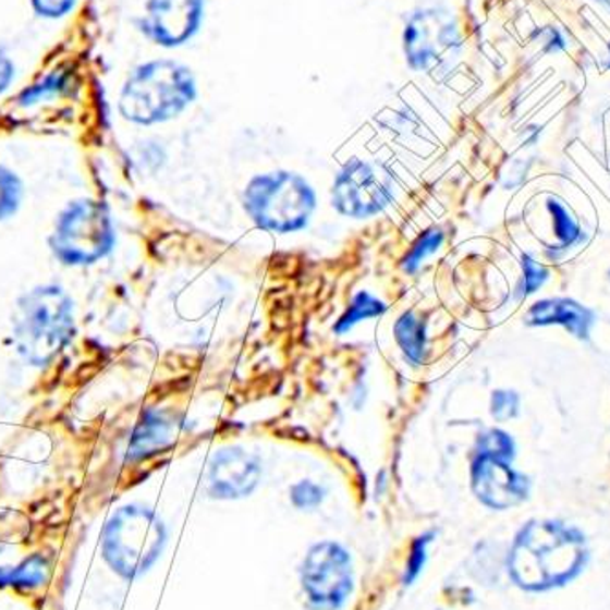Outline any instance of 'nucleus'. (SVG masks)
I'll use <instances>...</instances> for the list:
<instances>
[{
	"label": "nucleus",
	"mask_w": 610,
	"mask_h": 610,
	"mask_svg": "<svg viewBox=\"0 0 610 610\" xmlns=\"http://www.w3.org/2000/svg\"><path fill=\"white\" fill-rule=\"evenodd\" d=\"M302 587L318 610H337L353 593L351 558L339 542L322 541L312 547L302 565Z\"/></svg>",
	"instance_id": "nucleus-9"
},
{
	"label": "nucleus",
	"mask_w": 610,
	"mask_h": 610,
	"mask_svg": "<svg viewBox=\"0 0 610 610\" xmlns=\"http://www.w3.org/2000/svg\"><path fill=\"white\" fill-rule=\"evenodd\" d=\"M475 453L480 455H492V457L512 461L514 459V442L504 431L488 430L477 439Z\"/></svg>",
	"instance_id": "nucleus-20"
},
{
	"label": "nucleus",
	"mask_w": 610,
	"mask_h": 610,
	"mask_svg": "<svg viewBox=\"0 0 610 610\" xmlns=\"http://www.w3.org/2000/svg\"><path fill=\"white\" fill-rule=\"evenodd\" d=\"M17 80V66L4 48H0V97L10 91Z\"/></svg>",
	"instance_id": "nucleus-27"
},
{
	"label": "nucleus",
	"mask_w": 610,
	"mask_h": 610,
	"mask_svg": "<svg viewBox=\"0 0 610 610\" xmlns=\"http://www.w3.org/2000/svg\"><path fill=\"white\" fill-rule=\"evenodd\" d=\"M430 541L431 534H426V536L418 537L415 545H413L412 554H410V560H407L406 577H404L406 585L415 582L420 571H423L424 561H426V550H428Z\"/></svg>",
	"instance_id": "nucleus-25"
},
{
	"label": "nucleus",
	"mask_w": 610,
	"mask_h": 610,
	"mask_svg": "<svg viewBox=\"0 0 610 610\" xmlns=\"http://www.w3.org/2000/svg\"><path fill=\"white\" fill-rule=\"evenodd\" d=\"M609 56H610V42H609ZM609 69H610V61H609Z\"/></svg>",
	"instance_id": "nucleus-29"
},
{
	"label": "nucleus",
	"mask_w": 610,
	"mask_h": 610,
	"mask_svg": "<svg viewBox=\"0 0 610 610\" xmlns=\"http://www.w3.org/2000/svg\"><path fill=\"white\" fill-rule=\"evenodd\" d=\"M181 420L169 410H148L137 423L129 442V461H143L174 447Z\"/></svg>",
	"instance_id": "nucleus-13"
},
{
	"label": "nucleus",
	"mask_w": 610,
	"mask_h": 610,
	"mask_svg": "<svg viewBox=\"0 0 610 610\" xmlns=\"http://www.w3.org/2000/svg\"><path fill=\"white\" fill-rule=\"evenodd\" d=\"M70 90H72V74H70L69 70H50L48 74L42 75L35 83L19 91L15 102L21 108L39 107V105H45V102L61 99Z\"/></svg>",
	"instance_id": "nucleus-16"
},
{
	"label": "nucleus",
	"mask_w": 610,
	"mask_h": 610,
	"mask_svg": "<svg viewBox=\"0 0 610 610\" xmlns=\"http://www.w3.org/2000/svg\"><path fill=\"white\" fill-rule=\"evenodd\" d=\"M386 312H388V304L385 300L377 298L368 291H358L345 307V312L340 315L339 320L334 322L333 331L337 334L350 333L356 324L369 318L382 317Z\"/></svg>",
	"instance_id": "nucleus-17"
},
{
	"label": "nucleus",
	"mask_w": 610,
	"mask_h": 610,
	"mask_svg": "<svg viewBox=\"0 0 610 610\" xmlns=\"http://www.w3.org/2000/svg\"><path fill=\"white\" fill-rule=\"evenodd\" d=\"M80 0H29L32 12L45 21H61L74 12Z\"/></svg>",
	"instance_id": "nucleus-23"
},
{
	"label": "nucleus",
	"mask_w": 610,
	"mask_h": 610,
	"mask_svg": "<svg viewBox=\"0 0 610 610\" xmlns=\"http://www.w3.org/2000/svg\"><path fill=\"white\" fill-rule=\"evenodd\" d=\"M24 199V181L15 170L0 164V221L17 215Z\"/></svg>",
	"instance_id": "nucleus-19"
},
{
	"label": "nucleus",
	"mask_w": 610,
	"mask_h": 610,
	"mask_svg": "<svg viewBox=\"0 0 610 610\" xmlns=\"http://www.w3.org/2000/svg\"><path fill=\"white\" fill-rule=\"evenodd\" d=\"M198 99V81L187 64L152 59L132 70L121 86L118 110L134 125H161L180 118Z\"/></svg>",
	"instance_id": "nucleus-3"
},
{
	"label": "nucleus",
	"mask_w": 610,
	"mask_h": 610,
	"mask_svg": "<svg viewBox=\"0 0 610 610\" xmlns=\"http://www.w3.org/2000/svg\"><path fill=\"white\" fill-rule=\"evenodd\" d=\"M585 561L582 534L556 521H534L515 537L510 576L526 590H545L576 576Z\"/></svg>",
	"instance_id": "nucleus-2"
},
{
	"label": "nucleus",
	"mask_w": 610,
	"mask_h": 610,
	"mask_svg": "<svg viewBox=\"0 0 610 610\" xmlns=\"http://www.w3.org/2000/svg\"><path fill=\"white\" fill-rule=\"evenodd\" d=\"M167 532L152 510L137 504L123 507L105 530V556L125 577L142 576L158 560Z\"/></svg>",
	"instance_id": "nucleus-7"
},
{
	"label": "nucleus",
	"mask_w": 610,
	"mask_h": 610,
	"mask_svg": "<svg viewBox=\"0 0 610 610\" xmlns=\"http://www.w3.org/2000/svg\"><path fill=\"white\" fill-rule=\"evenodd\" d=\"M205 19V0H147L137 29L159 48H181L193 40Z\"/></svg>",
	"instance_id": "nucleus-10"
},
{
	"label": "nucleus",
	"mask_w": 610,
	"mask_h": 610,
	"mask_svg": "<svg viewBox=\"0 0 610 610\" xmlns=\"http://www.w3.org/2000/svg\"><path fill=\"white\" fill-rule=\"evenodd\" d=\"M74 333V300L61 285H35L15 300L12 345L29 368H45L56 361Z\"/></svg>",
	"instance_id": "nucleus-1"
},
{
	"label": "nucleus",
	"mask_w": 610,
	"mask_h": 610,
	"mask_svg": "<svg viewBox=\"0 0 610 610\" xmlns=\"http://www.w3.org/2000/svg\"><path fill=\"white\" fill-rule=\"evenodd\" d=\"M289 498H291L294 509L315 510L324 503L326 490L312 479H302L291 486Z\"/></svg>",
	"instance_id": "nucleus-21"
},
{
	"label": "nucleus",
	"mask_w": 610,
	"mask_h": 610,
	"mask_svg": "<svg viewBox=\"0 0 610 610\" xmlns=\"http://www.w3.org/2000/svg\"><path fill=\"white\" fill-rule=\"evenodd\" d=\"M523 269H525V282H523V293H536L542 283L548 280V271L532 260L530 256L523 255Z\"/></svg>",
	"instance_id": "nucleus-26"
},
{
	"label": "nucleus",
	"mask_w": 610,
	"mask_h": 610,
	"mask_svg": "<svg viewBox=\"0 0 610 610\" xmlns=\"http://www.w3.org/2000/svg\"><path fill=\"white\" fill-rule=\"evenodd\" d=\"M547 207L554 216L556 236L560 237L565 247L572 245L580 237V227H577L576 221L572 220L569 210L556 199H548Z\"/></svg>",
	"instance_id": "nucleus-22"
},
{
	"label": "nucleus",
	"mask_w": 610,
	"mask_h": 610,
	"mask_svg": "<svg viewBox=\"0 0 610 610\" xmlns=\"http://www.w3.org/2000/svg\"><path fill=\"white\" fill-rule=\"evenodd\" d=\"M520 412V396L515 391L496 390L490 399V413L498 423H507Z\"/></svg>",
	"instance_id": "nucleus-24"
},
{
	"label": "nucleus",
	"mask_w": 610,
	"mask_h": 610,
	"mask_svg": "<svg viewBox=\"0 0 610 610\" xmlns=\"http://www.w3.org/2000/svg\"><path fill=\"white\" fill-rule=\"evenodd\" d=\"M393 337L406 361L412 362L413 366H423L428 353V334L423 318L417 313H402L393 326Z\"/></svg>",
	"instance_id": "nucleus-15"
},
{
	"label": "nucleus",
	"mask_w": 610,
	"mask_h": 610,
	"mask_svg": "<svg viewBox=\"0 0 610 610\" xmlns=\"http://www.w3.org/2000/svg\"><path fill=\"white\" fill-rule=\"evenodd\" d=\"M243 210L258 229L291 234L309 225L317 193L304 175L272 170L251 178L242 194Z\"/></svg>",
	"instance_id": "nucleus-4"
},
{
	"label": "nucleus",
	"mask_w": 610,
	"mask_h": 610,
	"mask_svg": "<svg viewBox=\"0 0 610 610\" xmlns=\"http://www.w3.org/2000/svg\"><path fill=\"white\" fill-rule=\"evenodd\" d=\"M444 243V232L439 227H431L428 231L423 232L420 236L413 242L412 247L407 251L406 256L402 258V271L407 274L418 271V267L423 266L424 260H428L431 255H436Z\"/></svg>",
	"instance_id": "nucleus-18"
},
{
	"label": "nucleus",
	"mask_w": 610,
	"mask_h": 610,
	"mask_svg": "<svg viewBox=\"0 0 610 610\" xmlns=\"http://www.w3.org/2000/svg\"><path fill=\"white\" fill-rule=\"evenodd\" d=\"M51 255L63 266H94L115 247V227L107 202L77 198L64 207L48 237Z\"/></svg>",
	"instance_id": "nucleus-5"
},
{
	"label": "nucleus",
	"mask_w": 610,
	"mask_h": 610,
	"mask_svg": "<svg viewBox=\"0 0 610 610\" xmlns=\"http://www.w3.org/2000/svg\"><path fill=\"white\" fill-rule=\"evenodd\" d=\"M395 199V183L379 164L351 158L340 167L331 187V205L339 215L368 220L388 209Z\"/></svg>",
	"instance_id": "nucleus-8"
},
{
	"label": "nucleus",
	"mask_w": 610,
	"mask_h": 610,
	"mask_svg": "<svg viewBox=\"0 0 610 610\" xmlns=\"http://www.w3.org/2000/svg\"><path fill=\"white\" fill-rule=\"evenodd\" d=\"M260 461L243 448H221L210 459L207 474L210 498L225 501L247 498L260 485Z\"/></svg>",
	"instance_id": "nucleus-12"
},
{
	"label": "nucleus",
	"mask_w": 610,
	"mask_h": 610,
	"mask_svg": "<svg viewBox=\"0 0 610 610\" xmlns=\"http://www.w3.org/2000/svg\"><path fill=\"white\" fill-rule=\"evenodd\" d=\"M594 315L583 305L566 298L541 300L532 305L526 315L528 326H548L561 324L577 339H587L588 329L593 326Z\"/></svg>",
	"instance_id": "nucleus-14"
},
{
	"label": "nucleus",
	"mask_w": 610,
	"mask_h": 610,
	"mask_svg": "<svg viewBox=\"0 0 610 610\" xmlns=\"http://www.w3.org/2000/svg\"><path fill=\"white\" fill-rule=\"evenodd\" d=\"M599 2H601V4H605V7L609 8L610 10V0H599Z\"/></svg>",
	"instance_id": "nucleus-28"
},
{
	"label": "nucleus",
	"mask_w": 610,
	"mask_h": 610,
	"mask_svg": "<svg viewBox=\"0 0 610 610\" xmlns=\"http://www.w3.org/2000/svg\"><path fill=\"white\" fill-rule=\"evenodd\" d=\"M463 50V35L452 13L441 8H418L402 29V53L415 74L450 72Z\"/></svg>",
	"instance_id": "nucleus-6"
},
{
	"label": "nucleus",
	"mask_w": 610,
	"mask_h": 610,
	"mask_svg": "<svg viewBox=\"0 0 610 610\" xmlns=\"http://www.w3.org/2000/svg\"><path fill=\"white\" fill-rule=\"evenodd\" d=\"M472 488L480 503L496 510L512 509L528 496V479L510 468V461L475 453Z\"/></svg>",
	"instance_id": "nucleus-11"
}]
</instances>
